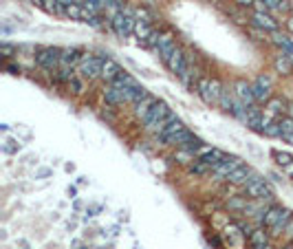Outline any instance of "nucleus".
I'll use <instances>...</instances> for the list:
<instances>
[{
  "instance_id": "f257e3e1",
  "label": "nucleus",
  "mask_w": 293,
  "mask_h": 249,
  "mask_svg": "<svg viewBox=\"0 0 293 249\" xmlns=\"http://www.w3.org/2000/svg\"><path fill=\"white\" fill-rule=\"evenodd\" d=\"M197 95L205 102L207 106H218L221 104V97L225 93L223 84L216 80V77H199L197 80Z\"/></svg>"
},
{
  "instance_id": "f03ea898",
  "label": "nucleus",
  "mask_w": 293,
  "mask_h": 249,
  "mask_svg": "<svg viewBox=\"0 0 293 249\" xmlns=\"http://www.w3.org/2000/svg\"><path fill=\"white\" fill-rule=\"evenodd\" d=\"M170 113H172V111H170V108H168L166 102H161V99H159L157 104L150 108L148 117L143 119V128L148 130V132H152V135H159V132H161L163 121H166V117H168Z\"/></svg>"
},
{
  "instance_id": "7ed1b4c3",
  "label": "nucleus",
  "mask_w": 293,
  "mask_h": 249,
  "mask_svg": "<svg viewBox=\"0 0 293 249\" xmlns=\"http://www.w3.org/2000/svg\"><path fill=\"white\" fill-rule=\"evenodd\" d=\"M102 64H104V58H95V56H88L84 53L82 56V62L77 64V75L84 77V80L93 82V80H100L102 77Z\"/></svg>"
},
{
  "instance_id": "20e7f679",
  "label": "nucleus",
  "mask_w": 293,
  "mask_h": 249,
  "mask_svg": "<svg viewBox=\"0 0 293 249\" xmlns=\"http://www.w3.org/2000/svg\"><path fill=\"white\" fill-rule=\"evenodd\" d=\"M111 27L113 31L119 35V38H128L130 33H135V27H137V18L130 14V11H121L115 18H111Z\"/></svg>"
},
{
  "instance_id": "39448f33",
  "label": "nucleus",
  "mask_w": 293,
  "mask_h": 249,
  "mask_svg": "<svg viewBox=\"0 0 293 249\" xmlns=\"http://www.w3.org/2000/svg\"><path fill=\"white\" fill-rule=\"evenodd\" d=\"M35 64L40 69H44L46 73H58L60 71V48H53V46L40 48L35 53Z\"/></svg>"
},
{
  "instance_id": "423d86ee",
  "label": "nucleus",
  "mask_w": 293,
  "mask_h": 249,
  "mask_svg": "<svg viewBox=\"0 0 293 249\" xmlns=\"http://www.w3.org/2000/svg\"><path fill=\"white\" fill-rule=\"evenodd\" d=\"M245 192L249 194V198H254V201H271V198L276 196V194H273V187L260 177L249 181L245 185Z\"/></svg>"
},
{
  "instance_id": "0eeeda50",
  "label": "nucleus",
  "mask_w": 293,
  "mask_h": 249,
  "mask_svg": "<svg viewBox=\"0 0 293 249\" xmlns=\"http://www.w3.org/2000/svg\"><path fill=\"white\" fill-rule=\"evenodd\" d=\"M252 93H254L256 104H267V102L271 99V82H269V77L260 75L258 80L252 84Z\"/></svg>"
},
{
  "instance_id": "6e6552de",
  "label": "nucleus",
  "mask_w": 293,
  "mask_h": 249,
  "mask_svg": "<svg viewBox=\"0 0 293 249\" xmlns=\"http://www.w3.org/2000/svg\"><path fill=\"white\" fill-rule=\"evenodd\" d=\"M252 24H254V27H258V29H262V31H269V33L280 31L278 20L271 14H260V11H254V14H252Z\"/></svg>"
},
{
  "instance_id": "1a4fd4ad",
  "label": "nucleus",
  "mask_w": 293,
  "mask_h": 249,
  "mask_svg": "<svg viewBox=\"0 0 293 249\" xmlns=\"http://www.w3.org/2000/svg\"><path fill=\"white\" fill-rule=\"evenodd\" d=\"M82 56L84 53H79L77 48H62L60 51V69H77V64L82 62Z\"/></svg>"
},
{
  "instance_id": "9d476101",
  "label": "nucleus",
  "mask_w": 293,
  "mask_h": 249,
  "mask_svg": "<svg viewBox=\"0 0 293 249\" xmlns=\"http://www.w3.org/2000/svg\"><path fill=\"white\" fill-rule=\"evenodd\" d=\"M121 66L115 62L113 58H104V64H102V80L104 82H108V84H113L117 77L121 75Z\"/></svg>"
},
{
  "instance_id": "9b49d317",
  "label": "nucleus",
  "mask_w": 293,
  "mask_h": 249,
  "mask_svg": "<svg viewBox=\"0 0 293 249\" xmlns=\"http://www.w3.org/2000/svg\"><path fill=\"white\" fill-rule=\"evenodd\" d=\"M166 66L174 73V75H181V73L185 71V66H187V58H185V53H183V48H181V46H176V48H174V53L170 56V60L166 62Z\"/></svg>"
},
{
  "instance_id": "f8f14e48",
  "label": "nucleus",
  "mask_w": 293,
  "mask_h": 249,
  "mask_svg": "<svg viewBox=\"0 0 293 249\" xmlns=\"http://www.w3.org/2000/svg\"><path fill=\"white\" fill-rule=\"evenodd\" d=\"M256 179V174L252 172V170H249L247 166H240V168H236L234 172L229 174L227 177V183H231V185H242L245 187L249 181H254Z\"/></svg>"
},
{
  "instance_id": "ddd939ff",
  "label": "nucleus",
  "mask_w": 293,
  "mask_h": 249,
  "mask_svg": "<svg viewBox=\"0 0 293 249\" xmlns=\"http://www.w3.org/2000/svg\"><path fill=\"white\" fill-rule=\"evenodd\" d=\"M102 95H104V102H106L108 106H113V108H121V106H126L124 93H121L119 88L111 86V84H108V86L102 90Z\"/></svg>"
},
{
  "instance_id": "4468645a",
  "label": "nucleus",
  "mask_w": 293,
  "mask_h": 249,
  "mask_svg": "<svg viewBox=\"0 0 293 249\" xmlns=\"http://www.w3.org/2000/svg\"><path fill=\"white\" fill-rule=\"evenodd\" d=\"M234 90H236V99H240L247 108L256 104L254 93H252V84H247V82H242V80H240V82H236V84H234Z\"/></svg>"
},
{
  "instance_id": "2eb2a0df",
  "label": "nucleus",
  "mask_w": 293,
  "mask_h": 249,
  "mask_svg": "<svg viewBox=\"0 0 293 249\" xmlns=\"http://www.w3.org/2000/svg\"><path fill=\"white\" fill-rule=\"evenodd\" d=\"M201 161L207 163V166H210L212 170H214V168L221 166V163L227 161V155H225L223 150H218V148H210V150H207V153H205L203 157H201Z\"/></svg>"
},
{
  "instance_id": "dca6fc26",
  "label": "nucleus",
  "mask_w": 293,
  "mask_h": 249,
  "mask_svg": "<svg viewBox=\"0 0 293 249\" xmlns=\"http://www.w3.org/2000/svg\"><path fill=\"white\" fill-rule=\"evenodd\" d=\"M157 102H159L157 97H152V95H145L143 99H141V102H137V104H135V108H132V113H135V117H137V119H145V117H148V113H150V108L155 106Z\"/></svg>"
},
{
  "instance_id": "f3484780",
  "label": "nucleus",
  "mask_w": 293,
  "mask_h": 249,
  "mask_svg": "<svg viewBox=\"0 0 293 249\" xmlns=\"http://www.w3.org/2000/svg\"><path fill=\"white\" fill-rule=\"evenodd\" d=\"M269 42H271V44H276L278 48H282L284 56H291V53H293V44H291L289 35L282 33V31H273L271 38H269Z\"/></svg>"
},
{
  "instance_id": "a211bd4d",
  "label": "nucleus",
  "mask_w": 293,
  "mask_h": 249,
  "mask_svg": "<svg viewBox=\"0 0 293 249\" xmlns=\"http://www.w3.org/2000/svg\"><path fill=\"white\" fill-rule=\"evenodd\" d=\"M245 124L249 126V128H262V111L258 106H249L247 108V115H245Z\"/></svg>"
},
{
  "instance_id": "6ab92c4d",
  "label": "nucleus",
  "mask_w": 293,
  "mask_h": 249,
  "mask_svg": "<svg viewBox=\"0 0 293 249\" xmlns=\"http://www.w3.org/2000/svg\"><path fill=\"white\" fill-rule=\"evenodd\" d=\"M155 33V29L150 27V22H145V20H137V27H135V35H137V40L141 42V44H145V42L150 40V35Z\"/></svg>"
},
{
  "instance_id": "aec40b11",
  "label": "nucleus",
  "mask_w": 293,
  "mask_h": 249,
  "mask_svg": "<svg viewBox=\"0 0 293 249\" xmlns=\"http://www.w3.org/2000/svg\"><path fill=\"white\" fill-rule=\"evenodd\" d=\"M249 242H252V247H258V245H267L269 242V234H267V227H254L252 236H249Z\"/></svg>"
},
{
  "instance_id": "412c9836",
  "label": "nucleus",
  "mask_w": 293,
  "mask_h": 249,
  "mask_svg": "<svg viewBox=\"0 0 293 249\" xmlns=\"http://www.w3.org/2000/svg\"><path fill=\"white\" fill-rule=\"evenodd\" d=\"M111 86L119 88V90H124V88H135V86H139V84H137L135 77H132V75H128V73L124 71V73H121V75L117 77V80H115V82L111 84Z\"/></svg>"
},
{
  "instance_id": "4be33fe9",
  "label": "nucleus",
  "mask_w": 293,
  "mask_h": 249,
  "mask_svg": "<svg viewBox=\"0 0 293 249\" xmlns=\"http://www.w3.org/2000/svg\"><path fill=\"white\" fill-rule=\"evenodd\" d=\"M278 126H280V132H282V139H289L293 135V117H280L278 119Z\"/></svg>"
},
{
  "instance_id": "5701e85b",
  "label": "nucleus",
  "mask_w": 293,
  "mask_h": 249,
  "mask_svg": "<svg viewBox=\"0 0 293 249\" xmlns=\"http://www.w3.org/2000/svg\"><path fill=\"white\" fill-rule=\"evenodd\" d=\"M64 16L71 18V20H84V7H82V3L71 5V7H64Z\"/></svg>"
},
{
  "instance_id": "b1692460",
  "label": "nucleus",
  "mask_w": 293,
  "mask_h": 249,
  "mask_svg": "<svg viewBox=\"0 0 293 249\" xmlns=\"http://www.w3.org/2000/svg\"><path fill=\"white\" fill-rule=\"evenodd\" d=\"M291 69H293V64H291L289 56H284V53H282V56L276 58V71L278 73H282V75H289Z\"/></svg>"
},
{
  "instance_id": "393cba45",
  "label": "nucleus",
  "mask_w": 293,
  "mask_h": 249,
  "mask_svg": "<svg viewBox=\"0 0 293 249\" xmlns=\"http://www.w3.org/2000/svg\"><path fill=\"white\" fill-rule=\"evenodd\" d=\"M42 9H44L46 14H53V16H64V7L58 3V0H44V3H42Z\"/></svg>"
},
{
  "instance_id": "a878e982",
  "label": "nucleus",
  "mask_w": 293,
  "mask_h": 249,
  "mask_svg": "<svg viewBox=\"0 0 293 249\" xmlns=\"http://www.w3.org/2000/svg\"><path fill=\"white\" fill-rule=\"evenodd\" d=\"M174 159H176V161H179V163H181V166H187V168H190V166H192V163H194V161H197V157H194L192 153H187V150H183V148H179V150H176V155H174Z\"/></svg>"
},
{
  "instance_id": "bb28decb",
  "label": "nucleus",
  "mask_w": 293,
  "mask_h": 249,
  "mask_svg": "<svg viewBox=\"0 0 293 249\" xmlns=\"http://www.w3.org/2000/svg\"><path fill=\"white\" fill-rule=\"evenodd\" d=\"M82 7L90 11L93 16H100L102 14V9H104V5L100 3V0H82Z\"/></svg>"
},
{
  "instance_id": "cd10ccee",
  "label": "nucleus",
  "mask_w": 293,
  "mask_h": 249,
  "mask_svg": "<svg viewBox=\"0 0 293 249\" xmlns=\"http://www.w3.org/2000/svg\"><path fill=\"white\" fill-rule=\"evenodd\" d=\"M187 170H190V172H194V174H212V168L207 166V163H203L201 159L194 161V163H192V166L187 168Z\"/></svg>"
},
{
  "instance_id": "c85d7f7f",
  "label": "nucleus",
  "mask_w": 293,
  "mask_h": 249,
  "mask_svg": "<svg viewBox=\"0 0 293 249\" xmlns=\"http://www.w3.org/2000/svg\"><path fill=\"white\" fill-rule=\"evenodd\" d=\"M84 82H86V80H84V77L75 75V77H73V80L69 82V88H71L75 95H82V93H84Z\"/></svg>"
},
{
  "instance_id": "c756f323",
  "label": "nucleus",
  "mask_w": 293,
  "mask_h": 249,
  "mask_svg": "<svg viewBox=\"0 0 293 249\" xmlns=\"http://www.w3.org/2000/svg\"><path fill=\"white\" fill-rule=\"evenodd\" d=\"M273 159H276V163L278 166H289V163L293 161V157L289 155V153H282V150H276V153H273Z\"/></svg>"
},
{
  "instance_id": "7c9ffc66",
  "label": "nucleus",
  "mask_w": 293,
  "mask_h": 249,
  "mask_svg": "<svg viewBox=\"0 0 293 249\" xmlns=\"http://www.w3.org/2000/svg\"><path fill=\"white\" fill-rule=\"evenodd\" d=\"M170 44H174V35L172 33H161L159 35V44H157V53L161 51V48H166Z\"/></svg>"
},
{
  "instance_id": "2f4dec72",
  "label": "nucleus",
  "mask_w": 293,
  "mask_h": 249,
  "mask_svg": "<svg viewBox=\"0 0 293 249\" xmlns=\"http://www.w3.org/2000/svg\"><path fill=\"white\" fill-rule=\"evenodd\" d=\"M260 132H265V135H269V137H282V132H280V126H278V121H273V124L269 126H265Z\"/></svg>"
},
{
  "instance_id": "473e14b6",
  "label": "nucleus",
  "mask_w": 293,
  "mask_h": 249,
  "mask_svg": "<svg viewBox=\"0 0 293 249\" xmlns=\"http://www.w3.org/2000/svg\"><path fill=\"white\" fill-rule=\"evenodd\" d=\"M254 9L260 11V14H269V5L265 0H254Z\"/></svg>"
},
{
  "instance_id": "72a5a7b5",
  "label": "nucleus",
  "mask_w": 293,
  "mask_h": 249,
  "mask_svg": "<svg viewBox=\"0 0 293 249\" xmlns=\"http://www.w3.org/2000/svg\"><path fill=\"white\" fill-rule=\"evenodd\" d=\"M282 172H284L289 179H293V161L289 163V166H284V168H282Z\"/></svg>"
},
{
  "instance_id": "f704fd0d",
  "label": "nucleus",
  "mask_w": 293,
  "mask_h": 249,
  "mask_svg": "<svg viewBox=\"0 0 293 249\" xmlns=\"http://www.w3.org/2000/svg\"><path fill=\"white\" fill-rule=\"evenodd\" d=\"M62 7H71V5H77V3H82V0H58Z\"/></svg>"
},
{
  "instance_id": "c9c22d12",
  "label": "nucleus",
  "mask_w": 293,
  "mask_h": 249,
  "mask_svg": "<svg viewBox=\"0 0 293 249\" xmlns=\"http://www.w3.org/2000/svg\"><path fill=\"white\" fill-rule=\"evenodd\" d=\"M240 7H254V0H236Z\"/></svg>"
},
{
  "instance_id": "e433bc0d",
  "label": "nucleus",
  "mask_w": 293,
  "mask_h": 249,
  "mask_svg": "<svg viewBox=\"0 0 293 249\" xmlns=\"http://www.w3.org/2000/svg\"><path fill=\"white\" fill-rule=\"evenodd\" d=\"M11 51H14V48H11L9 44H3V53H5V58H11Z\"/></svg>"
},
{
  "instance_id": "4c0bfd02",
  "label": "nucleus",
  "mask_w": 293,
  "mask_h": 249,
  "mask_svg": "<svg viewBox=\"0 0 293 249\" xmlns=\"http://www.w3.org/2000/svg\"><path fill=\"white\" fill-rule=\"evenodd\" d=\"M284 234H286V236H291V238H293V221L289 223V225H286V229H284Z\"/></svg>"
},
{
  "instance_id": "58836bf2",
  "label": "nucleus",
  "mask_w": 293,
  "mask_h": 249,
  "mask_svg": "<svg viewBox=\"0 0 293 249\" xmlns=\"http://www.w3.org/2000/svg\"><path fill=\"white\" fill-rule=\"evenodd\" d=\"M286 29H289V31L293 33V16H289V18H286Z\"/></svg>"
},
{
  "instance_id": "ea45409f",
  "label": "nucleus",
  "mask_w": 293,
  "mask_h": 249,
  "mask_svg": "<svg viewBox=\"0 0 293 249\" xmlns=\"http://www.w3.org/2000/svg\"><path fill=\"white\" fill-rule=\"evenodd\" d=\"M252 249H273V247L267 242V245H258V247H252Z\"/></svg>"
},
{
  "instance_id": "a19ab883",
  "label": "nucleus",
  "mask_w": 293,
  "mask_h": 249,
  "mask_svg": "<svg viewBox=\"0 0 293 249\" xmlns=\"http://www.w3.org/2000/svg\"><path fill=\"white\" fill-rule=\"evenodd\" d=\"M280 249H293V242H289V245H282Z\"/></svg>"
},
{
  "instance_id": "79ce46f5",
  "label": "nucleus",
  "mask_w": 293,
  "mask_h": 249,
  "mask_svg": "<svg viewBox=\"0 0 293 249\" xmlns=\"http://www.w3.org/2000/svg\"><path fill=\"white\" fill-rule=\"evenodd\" d=\"M286 111H289V117H293V106H289Z\"/></svg>"
},
{
  "instance_id": "37998d69",
  "label": "nucleus",
  "mask_w": 293,
  "mask_h": 249,
  "mask_svg": "<svg viewBox=\"0 0 293 249\" xmlns=\"http://www.w3.org/2000/svg\"><path fill=\"white\" fill-rule=\"evenodd\" d=\"M286 141H289V143H293V135H291V137H289V139H286Z\"/></svg>"
},
{
  "instance_id": "c03bdc74",
  "label": "nucleus",
  "mask_w": 293,
  "mask_h": 249,
  "mask_svg": "<svg viewBox=\"0 0 293 249\" xmlns=\"http://www.w3.org/2000/svg\"><path fill=\"white\" fill-rule=\"evenodd\" d=\"M289 40H291V44H293V33H289Z\"/></svg>"
},
{
  "instance_id": "a18cd8bd",
  "label": "nucleus",
  "mask_w": 293,
  "mask_h": 249,
  "mask_svg": "<svg viewBox=\"0 0 293 249\" xmlns=\"http://www.w3.org/2000/svg\"><path fill=\"white\" fill-rule=\"evenodd\" d=\"M289 60H291V64H293V53H291V56H289Z\"/></svg>"
},
{
  "instance_id": "49530a36",
  "label": "nucleus",
  "mask_w": 293,
  "mask_h": 249,
  "mask_svg": "<svg viewBox=\"0 0 293 249\" xmlns=\"http://www.w3.org/2000/svg\"><path fill=\"white\" fill-rule=\"evenodd\" d=\"M291 240H293V238H291Z\"/></svg>"
}]
</instances>
